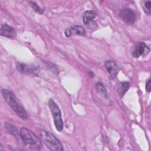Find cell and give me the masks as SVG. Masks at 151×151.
<instances>
[{"label":"cell","instance_id":"cell-1","mask_svg":"<svg viewBox=\"0 0 151 151\" xmlns=\"http://www.w3.org/2000/svg\"><path fill=\"white\" fill-rule=\"evenodd\" d=\"M1 93L5 100L18 116H19L23 120L28 119V116L27 111L17 101L16 97L12 91L7 89H2Z\"/></svg>","mask_w":151,"mask_h":151},{"label":"cell","instance_id":"cell-2","mask_svg":"<svg viewBox=\"0 0 151 151\" xmlns=\"http://www.w3.org/2000/svg\"><path fill=\"white\" fill-rule=\"evenodd\" d=\"M19 133L20 138L25 145H28L32 149L39 150L40 149L41 141L31 130L22 127L21 128Z\"/></svg>","mask_w":151,"mask_h":151},{"label":"cell","instance_id":"cell-3","mask_svg":"<svg viewBox=\"0 0 151 151\" xmlns=\"http://www.w3.org/2000/svg\"><path fill=\"white\" fill-rule=\"evenodd\" d=\"M40 137L49 150L52 151H60L63 150L62 144L50 132L41 130L40 132Z\"/></svg>","mask_w":151,"mask_h":151},{"label":"cell","instance_id":"cell-4","mask_svg":"<svg viewBox=\"0 0 151 151\" xmlns=\"http://www.w3.org/2000/svg\"><path fill=\"white\" fill-rule=\"evenodd\" d=\"M48 105L53 117L54 123L55 128L58 131L61 132L63 129L64 124H63V122L61 118L60 110L58 105L55 103V102L52 99H50L49 100Z\"/></svg>","mask_w":151,"mask_h":151},{"label":"cell","instance_id":"cell-5","mask_svg":"<svg viewBox=\"0 0 151 151\" xmlns=\"http://www.w3.org/2000/svg\"><path fill=\"white\" fill-rule=\"evenodd\" d=\"M120 18L127 24H132L134 23L136 15L134 12L129 8H125L122 9L119 12Z\"/></svg>","mask_w":151,"mask_h":151},{"label":"cell","instance_id":"cell-6","mask_svg":"<svg viewBox=\"0 0 151 151\" xmlns=\"http://www.w3.org/2000/svg\"><path fill=\"white\" fill-rule=\"evenodd\" d=\"M17 70L24 74H38V69L34 65H27L23 63H18L16 65Z\"/></svg>","mask_w":151,"mask_h":151},{"label":"cell","instance_id":"cell-7","mask_svg":"<svg viewBox=\"0 0 151 151\" xmlns=\"http://www.w3.org/2000/svg\"><path fill=\"white\" fill-rule=\"evenodd\" d=\"M149 52V49L147 45L143 42H139L134 47L132 55L134 58H139L141 55L147 54Z\"/></svg>","mask_w":151,"mask_h":151},{"label":"cell","instance_id":"cell-8","mask_svg":"<svg viewBox=\"0 0 151 151\" xmlns=\"http://www.w3.org/2000/svg\"><path fill=\"white\" fill-rule=\"evenodd\" d=\"M0 34L1 35L5 37L14 38L16 37L17 32L12 27L5 24H2L1 27Z\"/></svg>","mask_w":151,"mask_h":151},{"label":"cell","instance_id":"cell-9","mask_svg":"<svg viewBox=\"0 0 151 151\" xmlns=\"http://www.w3.org/2000/svg\"><path fill=\"white\" fill-rule=\"evenodd\" d=\"M105 67L111 78H114L118 73V65L111 60H107L105 62Z\"/></svg>","mask_w":151,"mask_h":151},{"label":"cell","instance_id":"cell-10","mask_svg":"<svg viewBox=\"0 0 151 151\" xmlns=\"http://www.w3.org/2000/svg\"><path fill=\"white\" fill-rule=\"evenodd\" d=\"M96 17V14L93 11H87L84 12L83 17V21L84 24L88 27L94 25L95 22L93 21V19Z\"/></svg>","mask_w":151,"mask_h":151},{"label":"cell","instance_id":"cell-11","mask_svg":"<svg viewBox=\"0 0 151 151\" xmlns=\"http://www.w3.org/2000/svg\"><path fill=\"white\" fill-rule=\"evenodd\" d=\"M130 87V84L129 82L127 81H124L120 83L117 87V93L119 96L122 97L124 96V94L126 93V92L128 90L129 88Z\"/></svg>","mask_w":151,"mask_h":151},{"label":"cell","instance_id":"cell-12","mask_svg":"<svg viewBox=\"0 0 151 151\" xmlns=\"http://www.w3.org/2000/svg\"><path fill=\"white\" fill-rule=\"evenodd\" d=\"M4 128L6 130V131L15 136V137H20V133L18 132V130L16 129L15 127L14 126L8 123H4Z\"/></svg>","mask_w":151,"mask_h":151},{"label":"cell","instance_id":"cell-13","mask_svg":"<svg viewBox=\"0 0 151 151\" xmlns=\"http://www.w3.org/2000/svg\"><path fill=\"white\" fill-rule=\"evenodd\" d=\"M96 89L99 94H100L101 96L103 97L107 96V91L105 87L103 86V84L100 82H97L96 84Z\"/></svg>","mask_w":151,"mask_h":151},{"label":"cell","instance_id":"cell-14","mask_svg":"<svg viewBox=\"0 0 151 151\" xmlns=\"http://www.w3.org/2000/svg\"><path fill=\"white\" fill-rule=\"evenodd\" d=\"M71 32L73 33H75L77 35H84L86 34V30L85 29L81 27V26H74L72 28H71Z\"/></svg>","mask_w":151,"mask_h":151},{"label":"cell","instance_id":"cell-15","mask_svg":"<svg viewBox=\"0 0 151 151\" xmlns=\"http://www.w3.org/2000/svg\"><path fill=\"white\" fill-rule=\"evenodd\" d=\"M29 5L31 8L37 12L39 13L40 14H42L44 13V10L41 8L36 3L34 2H29Z\"/></svg>","mask_w":151,"mask_h":151},{"label":"cell","instance_id":"cell-16","mask_svg":"<svg viewBox=\"0 0 151 151\" xmlns=\"http://www.w3.org/2000/svg\"><path fill=\"white\" fill-rule=\"evenodd\" d=\"M150 7H151V2L150 1L145 2L143 6V9L145 13L147 15L150 14Z\"/></svg>","mask_w":151,"mask_h":151},{"label":"cell","instance_id":"cell-17","mask_svg":"<svg viewBox=\"0 0 151 151\" xmlns=\"http://www.w3.org/2000/svg\"><path fill=\"white\" fill-rule=\"evenodd\" d=\"M146 90L147 92L150 91V79H149L146 83Z\"/></svg>","mask_w":151,"mask_h":151},{"label":"cell","instance_id":"cell-18","mask_svg":"<svg viewBox=\"0 0 151 151\" xmlns=\"http://www.w3.org/2000/svg\"><path fill=\"white\" fill-rule=\"evenodd\" d=\"M71 34H72V32H71V28H67L65 30V35L66 37H69L71 35Z\"/></svg>","mask_w":151,"mask_h":151}]
</instances>
